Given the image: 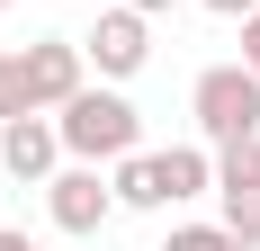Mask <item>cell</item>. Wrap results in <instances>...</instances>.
Segmentation results:
<instances>
[{
    "label": "cell",
    "mask_w": 260,
    "mask_h": 251,
    "mask_svg": "<svg viewBox=\"0 0 260 251\" xmlns=\"http://www.w3.org/2000/svg\"><path fill=\"white\" fill-rule=\"evenodd\" d=\"M54 125H63V152H72V162H117V152H135V144H144V117H135V99H117V90H90V81H81L63 108H54Z\"/></svg>",
    "instance_id": "1"
},
{
    "label": "cell",
    "mask_w": 260,
    "mask_h": 251,
    "mask_svg": "<svg viewBox=\"0 0 260 251\" xmlns=\"http://www.w3.org/2000/svg\"><path fill=\"white\" fill-rule=\"evenodd\" d=\"M161 189H171V206H180V198H207V189H215V152L207 144H171V152H161Z\"/></svg>",
    "instance_id": "7"
},
{
    "label": "cell",
    "mask_w": 260,
    "mask_h": 251,
    "mask_svg": "<svg viewBox=\"0 0 260 251\" xmlns=\"http://www.w3.org/2000/svg\"><path fill=\"white\" fill-rule=\"evenodd\" d=\"M224 189H260V135L215 144V198H224Z\"/></svg>",
    "instance_id": "9"
},
{
    "label": "cell",
    "mask_w": 260,
    "mask_h": 251,
    "mask_svg": "<svg viewBox=\"0 0 260 251\" xmlns=\"http://www.w3.org/2000/svg\"><path fill=\"white\" fill-rule=\"evenodd\" d=\"M207 9H215V18H251L260 0H207Z\"/></svg>",
    "instance_id": "14"
},
{
    "label": "cell",
    "mask_w": 260,
    "mask_h": 251,
    "mask_svg": "<svg viewBox=\"0 0 260 251\" xmlns=\"http://www.w3.org/2000/svg\"><path fill=\"white\" fill-rule=\"evenodd\" d=\"M27 117V72H18V54H0V125Z\"/></svg>",
    "instance_id": "12"
},
{
    "label": "cell",
    "mask_w": 260,
    "mask_h": 251,
    "mask_svg": "<svg viewBox=\"0 0 260 251\" xmlns=\"http://www.w3.org/2000/svg\"><path fill=\"white\" fill-rule=\"evenodd\" d=\"M81 63H90V54H81V45H54V36H45V45H27V54H18L27 108H63V99L81 90Z\"/></svg>",
    "instance_id": "6"
},
{
    "label": "cell",
    "mask_w": 260,
    "mask_h": 251,
    "mask_svg": "<svg viewBox=\"0 0 260 251\" xmlns=\"http://www.w3.org/2000/svg\"><path fill=\"white\" fill-rule=\"evenodd\" d=\"M224 225H234L242 242L260 251V189H224Z\"/></svg>",
    "instance_id": "11"
},
{
    "label": "cell",
    "mask_w": 260,
    "mask_h": 251,
    "mask_svg": "<svg viewBox=\"0 0 260 251\" xmlns=\"http://www.w3.org/2000/svg\"><path fill=\"white\" fill-rule=\"evenodd\" d=\"M126 9H144V18H161V9H180V0H126Z\"/></svg>",
    "instance_id": "15"
},
{
    "label": "cell",
    "mask_w": 260,
    "mask_h": 251,
    "mask_svg": "<svg viewBox=\"0 0 260 251\" xmlns=\"http://www.w3.org/2000/svg\"><path fill=\"white\" fill-rule=\"evenodd\" d=\"M0 162H9V179H54V162H63V125H54L45 108L9 117V125H0Z\"/></svg>",
    "instance_id": "5"
},
{
    "label": "cell",
    "mask_w": 260,
    "mask_h": 251,
    "mask_svg": "<svg viewBox=\"0 0 260 251\" xmlns=\"http://www.w3.org/2000/svg\"><path fill=\"white\" fill-rule=\"evenodd\" d=\"M0 9H9V0H0Z\"/></svg>",
    "instance_id": "17"
},
{
    "label": "cell",
    "mask_w": 260,
    "mask_h": 251,
    "mask_svg": "<svg viewBox=\"0 0 260 251\" xmlns=\"http://www.w3.org/2000/svg\"><path fill=\"white\" fill-rule=\"evenodd\" d=\"M161 251H251V242H242L234 225H171V242H161Z\"/></svg>",
    "instance_id": "10"
},
{
    "label": "cell",
    "mask_w": 260,
    "mask_h": 251,
    "mask_svg": "<svg viewBox=\"0 0 260 251\" xmlns=\"http://www.w3.org/2000/svg\"><path fill=\"white\" fill-rule=\"evenodd\" d=\"M242 63H251V72H260V9H251V18H242Z\"/></svg>",
    "instance_id": "13"
},
{
    "label": "cell",
    "mask_w": 260,
    "mask_h": 251,
    "mask_svg": "<svg viewBox=\"0 0 260 251\" xmlns=\"http://www.w3.org/2000/svg\"><path fill=\"white\" fill-rule=\"evenodd\" d=\"M117 206H171V189H161V152H117Z\"/></svg>",
    "instance_id": "8"
},
{
    "label": "cell",
    "mask_w": 260,
    "mask_h": 251,
    "mask_svg": "<svg viewBox=\"0 0 260 251\" xmlns=\"http://www.w3.org/2000/svg\"><path fill=\"white\" fill-rule=\"evenodd\" d=\"M45 215L63 233H99L108 215H117V179H99V162H72V171L45 179Z\"/></svg>",
    "instance_id": "4"
},
{
    "label": "cell",
    "mask_w": 260,
    "mask_h": 251,
    "mask_svg": "<svg viewBox=\"0 0 260 251\" xmlns=\"http://www.w3.org/2000/svg\"><path fill=\"white\" fill-rule=\"evenodd\" d=\"M81 54H90L108 81H135L144 63H153V18L117 0V9H99V27H90V36H81Z\"/></svg>",
    "instance_id": "3"
},
{
    "label": "cell",
    "mask_w": 260,
    "mask_h": 251,
    "mask_svg": "<svg viewBox=\"0 0 260 251\" xmlns=\"http://www.w3.org/2000/svg\"><path fill=\"white\" fill-rule=\"evenodd\" d=\"M0 251H36V242H27V233H0Z\"/></svg>",
    "instance_id": "16"
},
{
    "label": "cell",
    "mask_w": 260,
    "mask_h": 251,
    "mask_svg": "<svg viewBox=\"0 0 260 251\" xmlns=\"http://www.w3.org/2000/svg\"><path fill=\"white\" fill-rule=\"evenodd\" d=\"M188 108H198L207 144H242V135H260V72L251 63H207L198 90H188Z\"/></svg>",
    "instance_id": "2"
}]
</instances>
